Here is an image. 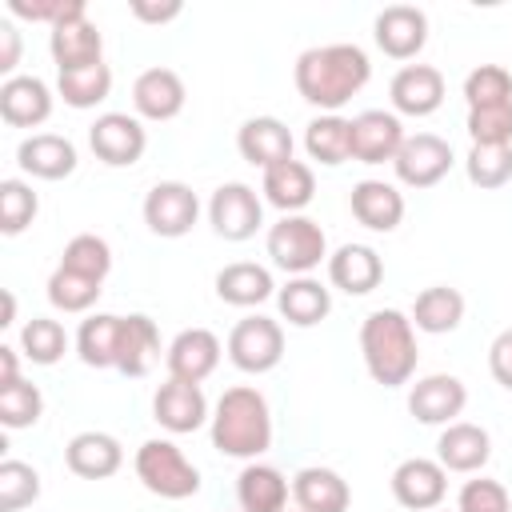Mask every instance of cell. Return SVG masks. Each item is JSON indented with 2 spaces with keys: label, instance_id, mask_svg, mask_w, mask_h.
<instances>
[{
  "label": "cell",
  "instance_id": "obj_1",
  "mask_svg": "<svg viewBox=\"0 0 512 512\" xmlns=\"http://www.w3.org/2000/svg\"><path fill=\"white\" fill-rule=\"evenodd\" d=\"M372 76V64L364 56V48L356 44H320V48H308L296 56V68H292V80H296V92L320 108V112H336L344 108Z\"/></svg>",
  "mask_w": 512,
  "mask_h": 512
},
{
  "label": "cell",
  "instance_id": "obj_2",
  "mask_svg": "<svg viewBox=\"0 0 512 512\" xmlns=\"http://www.w3.org/2000/svg\"><path fill=\"white\" fill-rule=\"evenodd\" d=\"M212 448L232 460H256L272 448V412L260 388L236 384L212 408Z\"/></svg>",
  "mask_w": 512,
  "mask_h": 512
},
{
  "label": "cell",
  "instance_id": "obj_3",
  "mask_svg": "<svg viewBox=\"0 0 512 512\" xmlns=\"http://www.w3.org/2000/svg\"><path fill=\"white\" fill-rule=\"evenodd\" d=\"M360 356L376 384H384V388L408 384L416 372V360H420L412 316H404L400 308L368 312L360 324Z\"/></svg>",
  "mask_w": 512,
  "mask_h": 512
},
{
  "label": "cell",
  "instance_id": "obj_4",
  "mask_svg": "<svg viewBox=\"0 0 512 512\" xmlns=\"http://www.w3.org/2000/svg\"><path fill=\"white\" fill-rule=\"evenodd\" d=\"M136 480L160 500H188L200 492V468L172 440H144L136 448Z\"/></svg>",
  "mask_w": 512,
  "mask_h": 512
},
{
  "label": "cell",
  "instance_id": "obj_5",
  "mask_svg": "<svg viewBox=\"0 0 512 512\" xmlns=\"http://www.w3.org/2000/svg\"><path fill=\"white\" fill-rule=\"evenodd\" d=\"M264 248L272 256V264L288 276H312L320 264H328V236L308 216H280L268 228Z\"/></svg>",
  "mask_w": 512,
  "mask_h": 512
},
{
  "label": "cell",
  "instance_id": "obj_6",
  "mask_svg": "<svg viewBox=\"0 0 512 512\" xmlns=\"http://www.w3.org/2000/svg\"><path fill=\"white\" fill-rule=\"evenodd\" d=\"M284 356V328L280 320L272 316H244L232 324L228 332V360L248 372V376H260V372H272Z\"/></svg>",
  "mask_w": 512,
  "mask_h": 512
},
{
  "label": "cell",
  "instance_id": "obj_7",
  "mask_svg": "<svg viewBox=\"0 0 512 512\" xmlns=\"http://www.w3.org/2000/svg\"><path fill=\"white\" fill-rule=\"evenodd\" d=\"M196 220H200V200L184 180H160V184L148 188L144 224H148L152 236H164V240L188 236Z\"/></svg>",
  "mask_w": 512,
  "mask_h": 512
},
{
  "label": "cell",
  "instance_id": "obj_8",
  "mask_svg": "<svg viewBox=\"0 0 512 512\" xmlns=\"http://www.w3.org/2000/svg\"><path fill=\"white\" fill-rule=\"evenodd\" d=\"M208 224L220 240H248L256 236V228L264 224V200L256 196V188L232 180V184H220L208 200Z\"/></svg>",
  "mask_w": 512,
  "mask_h": 512
},
{
  "label": "cell",
  "instance_id": "obj_9",
  "mask_svg": "<svg viewBox=\"0 0 512 512\" xmlns=\"http://www.w3.org/2000/svg\"><path fill=\"white\" fill-rule=\"evenodd\" d=\"M88 144H92L96 160H104L108 168H132V164H140V156L148 148V132L128 112H104L88 128Z\"/></svg>",
  "mask_w": 512,
  "mask_h": 512
},
{
  "label": "cell",
  "instance_id": "obj_10",
  "mask_svg": "<svg viewBox=\"0 0 512 512\" xmlns=\"http://www.w3.org/2000/svg\"><path fill=\"white\" fill-rule=\"evenodd\" d=\"M392 168H396V180L400 184H408V188H432V184H440L452 172V144L440 140V136H432V132H416V136H408L400 144Z\"/></svg>",
  "mask_w": 512,
  "mask_h": 512
},
{
  "label": "cell",
  "instance_id": "obj_11",
  "mask_svg": "<svg viewBox=\"0 0 512 512\" xmlns=\"http://www.w3.org/2000/svg\"><path fill=\"white\" fill-rule=\"evenodd\" d=\"M392 496L408 512H432V508H440V500L448 496V472H444V464L440 460H428V456L400 460L396 472H392Z\"/></svg>",
  "mask_w": 512,
  "mask_h": 512
},
{
  "label": "cell",
  "instance_id": "obj_12",
  "mask_svg": "<svg viewBox=\"0 0 512 512\" xmlns=\"http://www.w3.org/2000/svg\"><path fill=\"white\" fill-rule=\"evenodd\" d=\"M468 404V388L460 376H448V372H432V376H420L412 388H408V412L420 420V424H456V416L464 412Z\"/></svg>",
  "mask_w": 512,
  "mask_h": 512
},
{
  "label": "cell",
  "instance_id": "obj_13",
  "mask_svg": "<svg viewBox=\"0 0 512 512\" xmlns=\"http://www.w3.org/2000/svg\"><path fill=\"white\" fill-rule=\"evenodd\" d=\"M152 416L164 432L172 436H184V432H196L204 428L212 416H208V400L200 392V384H188V380H164L152 396Z\"/></svg>",
  "mask_w": 512,
  "mask_h": 512
},
{
  "label": "cell",
  "instance_id": "obj_14",
  "mask_svg": "<svg viewBox=\"0 0 512 512\" xmlns=\"http://www.w3.org/2000/svg\"><path fill=\"white\" fill-rule=\"evenodd\" d=\"M372 36L380 44L384 56L392 60H412L420 56V48L428 44V16L412 4H388L376 24H372Z\"/></svg>",
  "mask_w": 512,
  "mask_h": 512
},
{
  "label": "cell",
  "instance_id": "obj_15",
  "mask_svg": "<svg viewBox=\"0 0 512 512\" xmlns=\"http://www.w3.org/2000/svg\"><path fill=\"white\" fill-rule=\"evenodd\" d=\"M404 124L396 112L384 108H368L360 116H352V160L360 164H384L396 160L400 144H404Z\"/></svg>",
  "mask_w": 512,
  "mask_h": 512
},
{
  "label": "cell",
  "instance_id": "obj_16",
  "mask_svg": "<svg viewBox=\"0 0 512 512\" xmlns=\"http://www.w3.org/2000/svg\"><path fill=\"white\" fill-rule=\"evenodd\" d=\"M48 52L56 60V72L64 68H84V64H100L104 60V36L100 28L88 20V8L60 20L52 32H48Z\"/></svg>",
  "mask_w": 512,
  "mask_h": 512
},
{
  "label": "cell",
  "instance_id": "obj_17",
  "mask_svg": "<svg viewBox=\"0 0 512 512\" xmlns=\"http://www.w3.org/2000/svg\"><path fill=\"white\" fill-rule=\"evenodd\" d=\"M184 100H188V92H184L180 72L160 68V64L156 68H144L136 76V84H132V108H136V116L156 120V124L176 120L184 112Z\"/></svg>",
  "mask_w": 512,
  "mask_h": 512
},
{
  "label": "cell",
  "instance_id": "obj_18",
  "mask_svg": "<svg viewBox=\"0 0 512 512\" xmlns=\"http://www.w3.org/2000/svg\"><path fill=\"white\" fill-rule=\"evenodd\" d=\"M220 352L224 348H220L216 332H208V328H184V332H176V340L164 352L168 376L172 380H188V384H204L216 372Z\"/></svg>",
  "mask_w": 512,
  "mask_h": 512
},
{
  "label": "cell",
  "instance_id": "obj_19",
  "mask_svg": "<svg viewBox=\"0 0 512 512\" xmlns=\"http://www.w3.org/2000/svg\"><path fill=\"white\" fill-rule=\"evenodd\" d=\"M388 96L400 116H432L444 104V76L432 64H404L392 76Z\"/></svg>",
  "mask_w": 512,
  "mask_h": 512
},
{
  "label": "cell",
  "instance_id": "obj_20",
  "mask_svg": "<svg viewBox=\"0 0 512 512\" xmlns=\"http://www.w3.org/2000/svg\"><path fill=\"white\" fill-rule=\"evenodd\" d=\"M52 116V88L40 76H12L0 84V120L8 128H40Z\"/></svg>",
  "mask_w": 512,
  "mask_h": 512
},
{
  "label": "cell",
  "instance_id": "obj_21",
  "mask_svg": "<svg viewBox=\"0 0 512 512\" xmlns=\"http://www.w3.org/2000/svg\"><path fill=\"white\" fill-rule=\"evenodd\" d=\"M64 464L68 472H76L80 480H108L120 472L124 464V448L112 432H76L64 448Z\"/></svg>",
  "mask_w": 512,
  "mask_h": 512
},
{
  "label": "cell",
  "instance_id": "obj_22",
  "mask_svg": "<svg viewBox=\"0 0 512 512\" xmlns=\"http://www.w3.org/2000/svg\"><path fill=\"white\" fill-rule=\"evenodd\" d=\"M236 148H240V156H244L248 164H256V168L268 172V168L292 160V132H288V124L276 120V116H252V120L240 124Z\"/></svg>",
  "mask_w": 512,
  "mask_h": 512
},
{
  "label": "cell",
  "instance_id": "obj_23",
  "mask_svg": "<svg viewBox=\"0 0 512 512\" xmlns=\"http://www.w3.org/2000/svg\"><path fill=\"white\" fill-rule=\"evenodd\" d=\"M16 164L36 180H64L76 172V144L60 132H32L16 148Z\"/></svg>",
  "mask_w": 512,
  "mask_h": 512
},
{
  "label": "cell",
  "instance_id": "obj_24",
  "mask_svg": "<svg viewBox=\"0 0 512 512\" xmlns=\"http://www.w3.org/2000/svg\"><path fill=\"white\" fill-rule=\"evenodd\" d=\"M328 280L348 296H368L384 280V260L368 244H340L328 256Z\"/></svg>",
  "mask_w": 512,
  "mask_h": 512
},
{
  "label": "cell",
  "instance_id": "obj_25",
  "mask_svg": "<svg viewBox=\"0 0 512 512\" xmlns=\"http://www.w3.org/2000/svg\"><path fill=\"white\" fill-rule=\"evenodd\" d=\"M492 456V436L480 424L456 420L444 424L440 440H436V460L444 464V472H480Z\"/></svg>",
  "mask_w": 512,
  "mask_h": 512
},
{
  "label": "cell",
  "instance_id": "obj_26",
  "mask_svg": "<svg viewBox=\"0 0 512 512\" xmlns=\"http://www.w3.org/2000/svg\"><path fill=\"white\" fill-rule=\"evenodd\" d=\"M348 208L368 232H396L404 220V196L388 180H360L348 196Z\"/></svg>",
  "mask_w": 512,
  "mask_h": 512
},
{
  "label": "cell",
  "instance_id": "obj_27",
  "mask_svg": "<svg viewBox=\"0 0 512 512\" xmlns=\"http://www.w3.org/2000/svg\"><path fill=\"white\" fill-rule=\"evenodd\" d=\"M260 192L284 216H300V208H308L312 196H316V176H312V168L304 160L292 156V160H284V164H276V168L264 172Z\"/></svg>",
  "mask_w": 512,
  "mask_h": 512
},
{
  "label": "cell",
  "instance_id": "obj_28",
  "mask_svg": "<svg viewBox=\"0 0 512 512\" xmlns=\"http://www.w3.org/2000/svg\"><path fill=\"white\" fill-rule=\"evenodd\" d=\"M292 500L300 512H348L352 504V492H348V480L332 468H300L292 476Z\"/></svg>",
  "mask_w": 512,
  "mask_h": 512
},
{
  "label": "cell",
  "instance_id": "obj_29",
  "mask_svg": "<svg viewBox=\"0 0 512 512\" xmlns=\"http://www.w3.org/2000/svg\"><path fill=\"white\" fill-rule=\"evenodd\" d=\"M288 480L280 468L272 464H260V460H248L244 472L236 476V504L240 512H284L288 504Z\"/></svg>",
  "mask_w": 512,
  "mask_h": 512
},
{
  "label": "cell",
  "instance_id": "obj_30",
  "mask_svg": "<svg viewBox=\"0 0 512 512\" xmlns=\"http://www.w3.org/2000/svg\"><path fill=\"white\" fill-rule=\"evenodd\" d=\"M160 360V332L144 312L120 316V348H116V368L124 376H148L152 364Z\"/></svg>",
  "mask_w": 512,
  "mask_h": 512
},
{
  "label": "cell",
  "instance_id": "obj_31",
  "mask_svg": "<svg viewBox=\"0 0 512 512\" xmlns=\"http://www.w3.org/2000/svg\"><path fill=\"white\" fill-rule=\"evenodd\" d=\"M216 296L232 308H256L268 296H276V284H272V272L264 264L236 260V264H224L216 272Z\"/></svg>",
  "mask_w": 512,
  "mask_h": 512
},
{
  "label": "cell",
  "instance_id": "obj_32",
  "mask_svg": "<svg viewBox=\"0 0 512 512\" xmlns=\"http://www.w3.org/2000/svg\"><path fill=\"white\" fill-rule=\"evenodd\" d=\"M276 308L292 328H312L332 312V292L316 276H292L284 288H276Z\"/></svg>",
  "mask_w": 512,
  "mask_h": 512
},
{
  "label": "cell",
  "instance_id": "obj_33",
  "mask_svg": "<svg viewBox=\"0 0 512 512\" xmlns=\"http://www.w3.org/2000/svg\"><path fill=\"white\" fill-rule=\"evenodd\" d=\"M464 320V296L448 284H432L416 296L412 304V328L416 332H428V336H444V332H456Z\"/></svg>",
  "mask_w": 512,
  "mask_h": 512
},
{
  "label": "cell",
  "instance_id": "obj_34",
  "mask_svg": "<svg viewBox=\"0 0 512 512\" xmlns=\"http://www.w3.org/2000/svg\"><path fill=\"white\" fill-rule=\"evenodd\" d=\"M304 148H308V156H312L316 164H328V168L352 160V120H344V116H336V112L316 116V120L304 128Z\"/></svg>",
  "mask_w": 512,
  "mask_h": 512
},
{
  "label": "cell",
  "instance_id": "obj_35",
  "mask_svg": "<svg viewBox=\"0 0 512 512\" xmlns=\"http://www.w3.org/2000/svg\"><path fill=\"white\" fill-rule=\"evenodd\" d=\"M116 348H120V316L92 312L76 332V356L88 368H116Z\"/></svg>",
  "mask_w": 512,
  "mask_h": 512
},
{
  "label": "cell",
  "instance_id": "obj_36",
  "mask_svg": "<svg viewBox=\"0 0 512 512\" xmlns=\"http://www.w3.org/2000/svg\"><path fill=\"white\" fill-rule=\"evenodd\" d=\"M56 92L64 96L68 108H96L112 92V68L104 60L84 64V68H64L56 72Z\"/></svg>",
  "mask_w": 512,
  "mask_h": 512
},
{
  "label": "cell",
  "instance_id": "obj_37",
  "mask_svg": "<svg viewBox=\"0 0 512 512\" xmlns=\"http://www.w3.org/2000/svg\"><path fill=\"white\" fill-rule=\"evenodd\" d=\"M60 268L80 272V276L104 284V276L112 272V248H108L104 236H96V232H80V236H72V240L64 244V252H60Z\"/></svg>",
  "mask_w": 512,
  "mask_h": 512
},
{
  "label": "cell",
  "instance_id": "obj_38",
  "mask_svg": "<svg viewBox=\"0 0 512 512\" xmlns=\"http://www.w3.org/2000/svg\"><path fill=\"white\" fill-rule=\"evenodd\" d=\"M464 100H468V112L512 104V72L500 68V64H480V68H472V72L464 76Z\"/></svg>",
  "mask_w": 512,
  "mask_h": 512
},
{
  "label": "cell",
  "instance_id": "obj_39",
  "mask_svg": "<svg viewBox=\"0 0 512 512\" xmlns=\"http://www.w3.org/2000/svg\"><path fill=\"white\" fill-rule=\"evenodd\" d=\"M20 348L32 364H56L64 352H68V332L60 320H48V316H32L24 328H20Z\"/></svg>",
  "mask_w": 512,
  "mask_h": 512
},
{
  "label": "cell",
  "instance_id": "obj_40",
  "mask_svg": "<svg viewBox=\"0 0 512 512\" xmlns=\"http://www.w3.org/2000/svg\"><path fill=\"white\" fill-rule=\"evenodd\" d=\"M464 172L476 188H504L512 180V144H472Z\"/></svg>",
  "mask_w": 512,
  "mask_h": 512
},
{
  "label": "cell",
  "instance_id": "obj_41",
  "mask_svg": "<svg viewBox=\"0 0 512 512\" xmlns=\"http://www.w3.org/2000/svg\"><path fill=\"white\" fill-rule=\"evenodd\" d=\"M100 292H104L100 280H88V276H80V272L60 268V264H56V272L48 276V300H52V308H60V312H88V308L100 300Z\"/></svg>",
  "mask_w": 512,
  "mask_h": 512
},
{
  "label": "cell",
  "instance_id": "obj_42",
  "mask_svg": "<svg viewBox=\"0 0 512 512\" xmlns=\"http://www.w3.org/2000/svg\"><path fill=\"white\" fill-rule=\"evenodd\" d=\"M40 212V200L32 192V184L24 180H0V232L4 236H20Z\"/></svg>",
  "mask_w": 512,
  "mask_h": 512
},
{
  "label": "cell",
  "instance_id": "obj_43",
  "mask_svg": "<svg viewBox=\"0 0 512 512\" xmlns=\"http://www.w3.org/2000/svg\"><path fill=\"white\" fill-rule=\"evenodd\" d=\"M40 500V472L24 460L0 464V512H20Z\"/></svg>",
  "mask_w": 512,
  "mask_h": 512
},
{
  "label": "cell",
  "instance_id": "obj_44",
  "mask_svg": "<svg viewBox=\"0 0 512 512\" xmlns=\"http://www.w3.org/2000/svg\"><path fill=\"white\" fill-rule=\"evenodd\" d=\"M44 416V396L32 380H16L0 388V424L4 428H32Z\"/></svg>",
  "mask_w": 512,
  "mask_h": 512
},
{
  "label": "cell",
  "instance_id": "obj_45",
  "mask_svg": "<svg viewBox=\"0 0 512 512\" xmlns=\"http://www.w3.org/2000/svg\"><path fill=\"white\" fill-rule=\"evenodd\" d=\"M456 512H512V496L500 480L492 476H476L460 488L456 496Z\"/></svg>",
  "mask_w": 512,
  "mask_h": 512
},
{
  "label": "cell",
  "instance_id": "obj_46",
  "mask_svg": "<svg viewBox=\"0 0 512 512\" xmlns=\"http://www.w3.org/2000/svg\"><path fill=\"white\" fill-rule=\"evenodd\" d=\"M468 136L472 144H512V104L468 112Z\"/></svg>",
  "mask_w": 512,
  "mask_h": 512
},
{
  "label": "cell",
  "instance_id": "obj_47",
  "mask_svg": "<svg viewBox=\"0 0 512 512\" xmlns=\"http://www.w3.org/2000/svg\"><path fill=\"white\" fill-rule=\"evenodd\" d=\"M8 12L20 16V20H32V24H48L56 28L60 20L84 12V0H8Z\"/></svg>",
  "mask_w": 512,
  "mask_h": 512
},
{
  "label": "cell",
  "instance_id": "obj_48",
  "mask_svg": "<svg viewBox=\"0 0 512 512\" xmlns=\"http://www.w3.org/2000/svg\"><path fill=\"white\" fill-rule=\"evenodd\" d=\"M488 372L500 388L512 392V328H504L492 344H488Z\"/></svg>",
  "mask_w": 512,
  "mask_h": 512
},
{
  "label": "cell",
  "instance_id": "obj_49",
  "mask_svg": "<svg viewBox=\"0 0 512 512\" xmlns=\"http://www.w3.org/2000/svg\"><path fill=\"white\" fill-rule=\"evenodd\" d=\"M16 64H20V32L12 20H0V72H4V80L16 76Z\"/></svg>",
  "mask_w": 512,
  "mask_h": 512
},
{
  "label": "cell",
  "instance_id": "obj_50",
  "mask_svg": "<svg viewBox=\"0 0 512 512\" xmlns=\"http://www.w3.org/2000/svg\"><path fill=\"white\" fill-rule=\"evenodd\" d=\"M184 12L180 0H168V4H148V0H132V16L144 20V24H168Z\"/></svg>",
  "mask_w": 512,
  "mask_h": 512
},
{
  "label": "cell",
  "instance_id": "obj_51",
  "mask_svg": "<svg viewBox=\"0 0 512 512\" xmlns=\"http://www.w3.org/2000/svg\"><path fill=\"white\" fill-rule=\"evenodd\" d=\"M16 380H20V368H16V348L0 344V388H8V384H16Z\"/></svg>",
  "mask_w": 512,
  "mask_h": 512
},
{
  "label": "cell",
  "instance_id": "obj_52",
  "mask_svg": "<svg viewBox=\"0 0 512 512\" xmlns=\"http://www.w3.org/2000/svg\"><path fill=\"white\" fill-rule=\"evenodd\" d=\"M4 328H12L16 324V296L12 292H4V320H0Z\"/></svg>",
  "mask_w": 512,
  "mask_h": 512
}]
</instances>
